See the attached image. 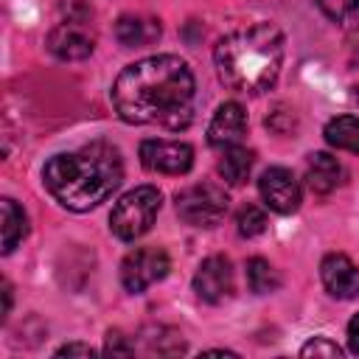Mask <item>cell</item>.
I'll use <instances>...</instances> for the list:
<instances>
[{
  "instance_id": "8fae6325",
  "label": "cell",
  "mask_w": 359,
  "mask_h": 359,
  "mask_svg": "<svg viewBox=\"0 0 359 359\" xmlns=\"http://www.w3.org/2000/svg\"><path fill=\"white\" fill-rule=\"evenodd\" d=\"M323 286L337 300H353L359 297V269L356 264L342 252H328L320 264Z\"/></svg>"
},
{
  "instance_id": "5b68a950",
  "label": "cell",
  "mask_w": 359,
  "mask_h": 359,
  "mask_svg": "<svg viewBox=\"0 0 359 359\" xmlns=\"http://www.w3.org/2000/svg\"><path fill=\"white\" fill-rule=\"evenodd\" d=\"M227 194L216 182H196L177 194V216L191 227H213L227 213Z\"/></svg>"
},
{
  "instance_id": "7a4b0ae2",
  "label": "cell",
  "mask_w": 359,
  "mask_h": 359,
  "mask_svg": "<svg viewBox=\"0 0 359 359\" xmlns=\"http://www.w3.org/2000/svg\"><path fill=\"white\" fill-rule=\"evenodd\" d=\"M123 180V160L112 143L95 140L76 151L53 154L42 168L48 194L67 210L84 213L101 205Z\"/></svg>"
},
{
  "instance_id": "6da1fadb",
  "label": "cell",
  "mask_w": 359,
  "mask_h": 359,
  "mask_svg": "<svg viewBox=\"0 0 359 359\" xmlns=\"http://www.w3.org/2000/svg\"><path fill=\"white\" fill-rule=\"evenodd\" d=\"M196 81L191 67L171 53L126 65L112 84V107L121 121L163 129H185L194 118Z\"/></svg>"
},
{
  "instance_id": "277c9868",
  "label": "cell",
  "mask_w": 359,
  "mask_h": 359,
  "mask_svg": "<svg viewBox=\"0 0 359 359\" xmlns=\"http://www.w3.org/2000/svg\"><path fill=\"white\" fill-rule=\"evenodd\" d=\"M157 213H160V191L154 185H137L115 202L109 213V230L121 241H135L151 230Z\"/></svg>"
},
{
  "instance_id": "e0dca14e",
  "label": "cell",
  "mask_w": 359,
  "mask_h": 359,
  "mask_svg": "<svg viewBox=\"0 0 359 359\" xmlns=\"http://www.w3.org/2000/svg\"><path fill=\"white\" fill-rule=\"evenodd\" d=\"M325 140L334 149L359 154V118L356 115H337L325 123Z\"/></svg>"
},
{
  "instance_id": "44dd1931",
  "label": "cell",
  "mask_w": 359,
  "mask_h": 359,
  "mask_svg": "<svg viewBox=\"0 0 359 359\" xmlns=\"http://www.w3.org/2000/svg\"><path fill=\"white\" fill-rule=\"evenodd\" d=\"M300 353L303 356H342V348L337 345V342H331V339H325V337H314V339H309L303 348H300Z\"/></svg>"
},
{
  "instance_id": "d6986e66",
  "label": "cell",
  "mask_w": 359,
  "mask_h": 359,
  "mask_svg": "<svg viewBox=\"0 0 359 359\" xmlns=\"http://www.w3.org/2000/svg\"><path fill=\"white\" fill-rule=\"evenodd\" d=\"M314 3L331 22L342 28H359V0H314Z\"/></svg>"
},
{
  "instance_id": "30bf717a",
  "label": "cell",
  "mask_w": 359,
  "mask_h": 359,
  "mask_svg": "<svg viewBox=\"0 0 359 359\" xmlns=\"http://www.w3.org/2000/svg\"><path fill=\"white\" fill-rule=\"evenodd\" d=\"M194 292L205 303H222L233 294V264L224 255H210L194 275Z\"/></svg>"
},
{
  "instance_id": "d4e9b609",
  "label": "cell",
  "mask_w": 359,
  "mask_h": 359,
  "mask_svg": "<svg viewBox=\"0 0 359 359\" xmlns=\"http://www.w3.org/2000/svg\"><path fill=\"white\" fill-rule=\"evenodd\" d=\"M8 309H11V286L3 283V314H8Z\"/></svg>"
},
{
  "instance_id": "4fadbf2b",
  "label": "cell",
  "mask_w": 359,
  "mask_h": 359,
  "mask_svg": "<svg viewBox=\"0 0 359 359\" xmlns=\"http://www.w3.org/2000/svg\"><path fill=\"white\" fill-rule=\"evenodd\" d=\"M160 36V22L154 17H143V14H123L115 22V39L123 48H143L157 42Z\"/></svg>"
},
{
  "instance_id": "7c38bea8",
  "label": "cell",
  "mask_w": 359,
  "mask_h": 359,
  "mask_svg": "<svg viewBox=\"0 0 359 359\" xmlns=\"http://www.w3.org/2000/svg\"><path fill=\"white\" fill-rule=\"evenodd\" d=\"M247 129V112L241 104L236 101H224L213 118H210V126H208V143L216 146V149H227V146H236L241 140Z\"/></svg>"
},
{
  "instance_id": "3957f363",
  "label": "cell",
  "mask_w": 359,
  "mask_h": 359,
  "mask_svg": "<svg viewBox=\"0 0 359 359\" xmlns=\"http://www.w3.org/2000/svg\"><path fill=\"white\" fill-rule=\"evenodd\" d=\"M219 79L247 95L266 93L283 67V34L272 22H252L222 36L213 48Z\"/></svg>"
},
{
  "instance_id": "7402d4cb",
  "label": "cell",
  "mask_w": 359,
  "mask_h": 359,
  "mask_svg": "<svg viewBox=\"0 0 359 359\" xmlns=\"http://www.w3.org/2000/svg\"><path fill=\"white\" fill-rule=\"evenodd\" d=\"M104 353H112V356H129V353H135V345H132L129 337H123L121 331H109V334H107Z\"/></svg>"
},
{
  "instance_id": "484cf974",
  "label": "cell",
  "mask_w": 359,
  "mask_h": 359,
  "mask_svg": "<svg viewBox=\"0 0 359 359\" xmlns=\"http://www.w3.org/2000/svg\"><path fill=\"white\" fill-rule=\"evenodd\" d=\"M356 98H359V90H356Z\"/></svg>"
},
{
  "instance_id": "cb8c5ba5",
  "label": "cell",
  "mask_w": 359,
  "mask_h": 359,
  "mask_svg": "<svg viewBox=\"0 0 359 359\" xmlns=\"http://www.w3.org/2000/svg\"><path fill=\"white\" fill-rule=\"evenodd\" d=\"M348 348H351V353L359 356V314L348 323Z\"/></svg>"
},
{
  "instance_id": "52a82bcc",
  "label": "cell",
  "mask_w": 359,
  "mask_h": 359,
  "mask_svg": "<svg viewBox=\"0 0 359 359\" xmlns=\"http://www.w3.org/2000/svg\"><path fill=\"white\" fill-rule=\"evenodd\" d=\"M95 48V34L87 25V17H67L48 34V50L62 62L87 59Z\"/></svg>"
},
{
  "instance_id": "ffe728a7",
  "label": "cell",
  "mask_w": 359,
  "mask_h": 359,
  "mask_svg": "<svg viewBox=\"0 0 359 359\" xmlns=\"http://www.w3.org/2000/svg\"><path fill=\"white\" fill-rule=\"evenodd\" d=\"M236 227L244 238H255L266 230V213L258 208V205H244L238 213H236Z\"/></svg>"
},
{
  "instance_id": "603a6c76",
  "label": "cell",
  "mask_w": 359,
  "mask_h": 359,
  "mask_svg": "<svg viewBox=\"0 0 359 359\" xmlns=\"http://www.w3.org/2000/svg\"><path fill=\"white\" fill-rule=\"evenodd\" d=\"M93 353L95 351L90 345H84V342H67V345H62L56 351V356H93Z\"/></svg>"
},
{
  "instance_id": "9a60e30c",
  "label": "cell",
  "mask_w": 359,
  "mask_h": 359,
  "mask_svg": "<svg viewBox=\"0 0 359 359\" xmlns=\"http://www.w3.org/2000/svg\"><path fill=\"white\" fill-rule=\"evenodd\" d=\"M0 213H3V252H14V247L25 238L28 233V216L25 210L14 202V199H3L0 202Z\"/></svg>"
},
{
  "instance_id": "9c48e42d",
  "label": "cell",
  "mask_w": 359,
  "mask_h": 359,
  "mask_svg": "<svg viewBox=\"0 0 359 359\" xmlns=\"http://www.w3.org/2000/svg\"><path fill=\"white\" fill-rule=\"evenodd\" d=\"M258 191H261V199L266 202V208L275 213H294L300 208V196H303L300 182L283 165L266 168L258 180Z\"/></svg>"
},
{
  "instance_id": "5bb4252c",
  "label": "cell",
  "mask_w": 359,
  "mask_h": 359,
  "mask_svg": "<svg viewBox=\"0 0 359 359\" xmlns=\"http://www.w3.org/2000/svg\"><path fill=\"white\" fill-rule=\"evenodd\" d=\"M342 180V165L328 151H314L306 160V182L314 194H331Z\"/></svg>"
},
{
  "instance_id": "ac0fdd59",
  "label": "cell",
  "mask_w": 359,
  "mask_h": 359,
  "mask_svg": "<svg viewBox=\"0 0 359 359\" xmlns=\"http://www.w3.org/2000/svg\"><path fill=\"white\" fill-rule=\"evenodd\" d=\"M247 286L255 294H269V292H275L280 286V275L266 258L255 255V258L247 261Z\"/></svg>"
},
{
  "instance_id": "ba28073f",
  "label": "cell",
  "mask_w": 359,
  "mask_h": 359,
  "mask_svg": "<svg viewBox=\"0 0 359 359\" xmlns=\"http://www.w3.org/2000/svg\"><path fill=\"white\" fill-rule=\"evenodd\" d=\"M140 163L154 174H188L194 165V149L182 140H143Z\"/></svg>"
},
{
  "instance_id": "8992f818",
  "label": "cell",
  "mask_w": 359,
  "mask_h": 359,
  "mask_svg": "<svg viewBox=\"0 0 359 359\" xmlns=\"http://www.w3.org/2000/svg\"><path fill=\"white\" fill-rule=\"evenodd\" d=\"M171 269V258L160 247H137L132 250L121 264V283L126 292L140 294L151 283L163 280Z\"/></svg>"
},
{
  "instance_id": "2e32d148",
  "label": "cell",
  "mask_w": 359,
  "mask_h": 359,
  "mask_svg": "<svg viewBox=\"0 0 359 359\" xmlns=\"http://www.w3.org/2000/svg\"><path fill=\"white\" fill-rule=\"evenodd\" d=\"M252 151L250 149H244V146H227V149H222V160H219V174L224 177V182H230V185H241L247 177H250V171H252Z\"/></svg>"
}]
</instances>
